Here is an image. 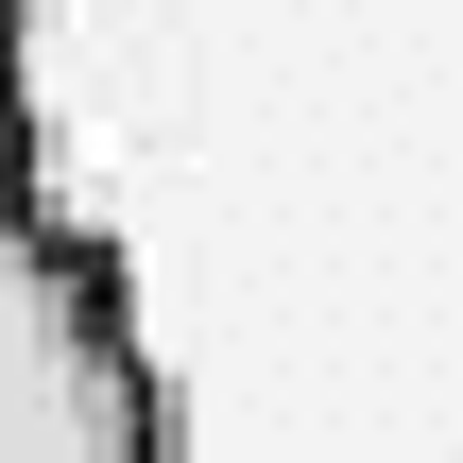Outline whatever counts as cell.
I'll return each mask as SVG.
<instances>
[{"instance_id":"6da1fadb","label":"cell","mask_w":463,"mask_h":463,"mask_svg":"<svg viewBox=\"0 0 463 463\" xmlns=\"http://www.w3.org/2000/svg\"><path fill=\"white\" fill-rule=\"evenodd\" d=\"M0 463H189L120 258L52 206H0Z\"/></svg>"},{"instance_id":"7a4b0ae2","label":"cell","mask_w":463,"mask_h":463,"mask_svg":"<svg viewBox=\"0 0 463 463\" xmlns=\"http://www.w3.org/2000/svg\"><path fill=\"white\" fill-rule=\"evenodd\" d=\"M0 206H34V69L0 52Z\"/></svg>"},{"instance_id":"3957f363","label":"cell","mask_w":463,"mask_h":463,"mask_svg":"<svg viewBox=\"0 0 463 463\" xmlns=\"http://www.w3.org/2000/svg\"><path fill=\"white\" fill-rule=\"evenodd\" d=\"M17 34H34V0H0V52H17Z\"/></svg>"}]
</instances>
